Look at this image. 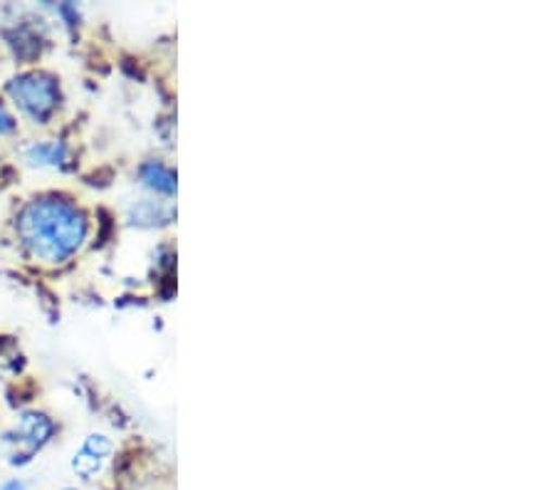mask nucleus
<instances>
[{"instance_id":"obj_1","label":"nucleus","mask_w":556,"mask_h":490,"mask_svg":"<svg viewBox=\"0 0 556 490\" xmlns=\"http://www.w3.org/2000/svg\"><path fill=\"white\" fill-rule=\"evenodd\" d=\"M17 238L35 261L65 263L87 238V216L75 203L42 196L30 201L17 216Z\"/></svg>"},{"instance_id":"obj_2","label":"nucleus","mask_w":556,"mask_h":490,"mask_svg":"<svg viewBox=\"0 0 556 490\" xmlns=\"http://www.w3.org/2000/svg\"><path fill=\"white\" fill-rule=\"evenodd\" d=\"M8 95L25 117L35 124H48L60 106V85L48 73H25L11 79Z\"/></svg>"},{"instance_id":"obj_3","label":"nucleus","mask_w":556,"mask_h":490,"mask_svg":"<svg viewBox=\"0 0 556 490\" xmlns=\"http://www.w3.org/2000/svg\"><path fill=\"white\" fill-rule=\"evenodd\" d=\"M52 434H55V422H52L48 414L25 412L3 439L8 449V461H11L13 466L28 463L35 453L52 439Z\"/></svg>"},{"instance_id":"obj_4","label":"nucleus","mask_w":556,"mask_h":490,"mask_svg":"<svg viewBox=\"0 0 556 490\" xmlns=\"http://www.w3.org/2000/svg\"><path fill=\"white\" fill-rule=\"evenodd\" d=\"M110 453H112V441L106 439L104 434L87 436L83 449H79L75 453V458H72V470H75L83 480H92L102 470Z\"/></svg>"},{"instance_id":"obj_5","label":"nucleus","mask_w":556,"mask_h":490,"mask_svg":"<svg viewBox=\"0 0 556 490\" xmlns=\"http://www.w3.org/2000/svg\"><path fill=\"white\" fill-rule=\"evenodd\" d=\"M174 218V209L164 201H139L137 206H131L129 211V221L134 226H164Z\"/></svg>"},{"instance_id":"obj_6","label":"nucleus","mask_w":556,"mask_h":490,"mask_svg":"<svg viewBox=\"0 0 556 490\" xmlns=\"http://www.w3.org/2000/svg\"><path fill=\"white\" fill-rule=\"evenodd\" d=\"M139 178L143 186H149L151 191L174 196L176 193V174L174 168H168L161 162H149L139 168Z\"/></svg>"},{"instance_id":"obj_7","label":"nucleus","mask_w":556,"mask_h":490,"mask_svg":"<svg viewBox=\"0 0 556 490\" xmlns=\"http://www.w3.org/2000/svg\"><path fill=\"white\" fill-rule=\"evenodd\" d=\"M25 159L33 166H62L67 162V147L62 141H38L25 151Z\"/></svg>"},{"instance_id":"obj_8","label":"nucleus","mask_w":556,"mask_h":490,"mask_svg":"<svg viewBox=\"0 0 556 490\" xmlns=\"http://www.w3.org/2000/svg\"><path fill=\"white\" fill-rule=\"evenodd\" d=\"M15 129V120H13V114L8 112V106L0 102V137H3V134H11Z\"/></svg>"},{"instance_id":"obj_9","label":"nucleus","mask_w":556,"mask_h":490,"mask_svg":"<svg viewBox=\"0 0 556 490\" xmlns=\"http://www.w3.org/2000/svg\"><path fill=\"white\" fill-rule=\"evenodd\" d=\"M0 490H28V486H25L21 478H11V480H5L3 486H0Z\"/></svg>"}]
</instances>
